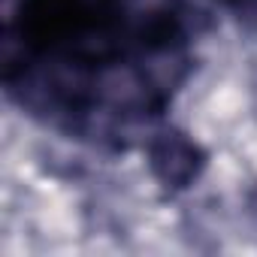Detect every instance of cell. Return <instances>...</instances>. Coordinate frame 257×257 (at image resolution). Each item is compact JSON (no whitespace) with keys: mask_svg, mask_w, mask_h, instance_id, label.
Segmentation results:
<instances>
[{"mask_svg":"<svg viewBox=\"0 0 257 257\" xmlns=\"http://www.w3.org/2000/svg\"><path fill=\"white\" fill-rule=\"evenodd\" d=\"M194 158H197L194 143H188L182 137H164L152 149L155 173L164 182H173V185H185V182L194 179V173H197V161Z\"/></svg>","mask_w":257,"mask_h":257,"instance_id":"cell-1","label":"cell"}]
</instances>
